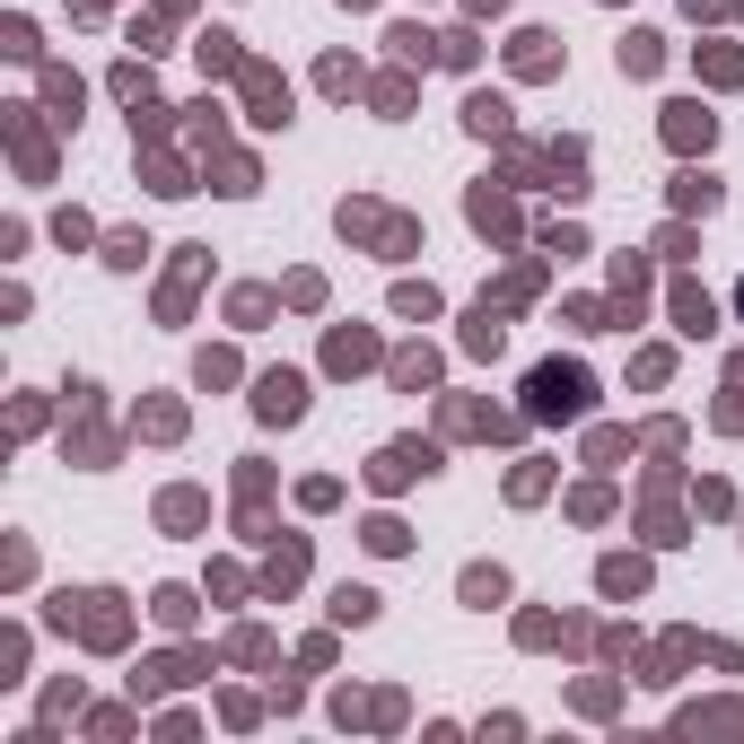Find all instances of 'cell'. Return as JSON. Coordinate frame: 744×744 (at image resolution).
<instances>
[{"instance_id":"obj_4","label":"cell","mask_w":744,"mask_h":744,"mask_svg":"<svg viewBox=\"0 0 744 744\" xmlns=\"http://www.w3.org/2000/svg\"><path fill=\"white\" fill-rule=\"evenodd\" d=\"M429 465H438L429 447H385V456H376V482L394 491V482H412V474H429Z\"/></svg>"},{"instance_id":"obj_14","label":"cell","mask_w":744,"mask_h":744,"mask_svg":"<svg viewBox=\"0 0 744 744\" xmlns=\"http://www.w3.org/2000/svg\"><path fill=\"white\" fill-rule=\"evenodd\" d=\"M351 9H360V0H351Z\"/></svg>"},{"instance_id":"obj_6","label":"cell","mask_w":744,"mask_h":744,"mask_svg":"<svg viewBox=\"0 0 744 744\" xmlns=\"http://www.w3.org/2000/svg\"><path fill=\"white\" fill-rule=\"evenodd\" d=\"M517 71L543 79V71H552V35H517Z\"/></svg>"},{"instance_id":"obj_7","label":"cell","mask_w":744,"mask_h":744,"mask_svg":"<svg viewBox=\"0 0 744 744\" xmlns=\"http://www.w3.org/2000/svg\"><path fill=\"white\" fill-rule=\"evenodd\" d=\"M674 316H683V333H710V298L701 289H674Z\"/></svg>"},{"instance_id":"obj_12","label":"cell","mask_w":744,"mask_h":744,"mask_svg":"<svg viewBox=\"0 0 744 744\" xmlns=\"http://www.w3.org/2000/svg\"><path fill=\"white\" fill-rule=\"evenodd\" d=\"M369 360V333H333V369H360Z\"/></svg>"},{"instance_id":"obj_11","label":"cell","mask_w":744,"mask_h":744,"mask_svg":"<svg viewBox=\"0 0 744 744\" xmlns=\"http://www.w3.org/2000/svg\"><path fill=\"white\" fill-rule=\"evenodd\" d=\"M394 376H403V385H429V376H438V360H429V351H403V360H394Z\"/></svg>"},{"instance_id":"obj_5","label":"cell","mask_w":744,"mask_h":744,"mask_svg":"<svg viewBox=\"0 0 744 744\" xmlns=\"http://www.w3.org/2000/svg\"><path fill=\"white\" fill-rule=\"evenodd\" d=\"M666 140L674 149H710V115L701 106H666Z\"/></svg>"},{"instance_id":"obj_8","label":"cell","mask_w":744,"mask_h":744,"mask_svg":"<svg viewBox=\"0 0 744 744\" xmlns=\"http://www.w3.org/2000/svg\"><path fill=\"white\" fill-rule=\"evenodd\" d=\"M465 124H474V131H508V106H499V97H474V106H465Z\"/></svg>"},{"instance_id":"obj_13","label":"cell","mask_w":744,"mask_h":744,"mask_svg":"<svg viewBox=\"0 0 744 744\" xmlns=\"http://www.w3.org/2000/svg\"><path fill=\"white\" fill-rule=\"evenodd\" d=\"M474 9H482V18H491V9H499V0H474Z\"/></svg>"},{"instance_id":"obj_2","label":"cell","mask_w":744,"mask_h":744,"mask_svg":"<svg viewBox=\"0 0 744 744\" xmlns=\"http://www.w3.org/2000/svg\"><path fill=\"white\" fill-rule=\"evenodd\" d=\"M254 412H263V421H298V412H307V376H263V394H254Z\"/></svg>"},{"instance_id":"obj_10","label":"cell","mask_w":744,"mask_h":744,"mask_svg":"<svg viewBox=\"0 0 744 744\" xmlns=\"http://www.w3.org/2000/svg\"><path fill=\"white\" fill-rule=\"evenodd\" d=\"M674 202H683V211H710V202H719V184H710V176H683V184H674Z\"/></svg>"},{"instance_id":"obj_15","label":"cell","mask_w":744,"mask_h":744,"mask_svg":"<svg viewBox=\"0 0 744 744\" xmlns=\"http://www.w3.org/2000/svg\"><path fill=\"white\" fill-rule=\"evenodd\" d=\"M736 298H744V289H736Z\"/></svg>"},{"instance_id":"obj_3","label":"cell","mask_w":744,"mask_h":744,"mask_svg":"<svg viewBox=\"0 0 744 744\" xmlns=\"http://www.w3.org/2000/svg\"><path fill=\"white\" fill-rule=\"evenodd\" d=\"M246 97H254V124H289V88L272 71H246Z\"/></svg>"},{"instance_id":"obj_1","label":"cell","mask_w":744,"mask_h":744,"mask_svg":"<svg viewBox=\"0 0 744 744\" xmlns=\"http://www.w3.org/2000/svg\"><path fill=\"white\" fill-rule=\"evenodd\" d=\"M596 403V376L578 369V360H543V369L525 376V412L534 421H578Z\"/></svg>"},{"instance_id":"obj_9","label":"cell","mask_w":744,"mask_h":744,"mask_svg":"<svg viewBox=\"0 0 744 744\" xmlns=\"http://www.w3.org/2000/svg\"><path fill=\"white\" fill-rule=\"evenodd\" d=\"M621 71H639V79H648V71H657V35H630V44H621Z\"/></svg>"}]
</instances>
